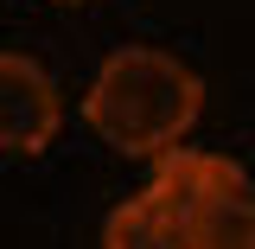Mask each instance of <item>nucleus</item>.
<instances>
[{
	"mask_svg": "<svg viewBox=\"0 0 255 249\" xmlns=\"http://www.w3.org/2000/svg\"><path fill=\"white\" fill-rule=\"evenodd\" d=\"M102 249H198L166 179H147L102 218Z\"/></svg>",
	"mask_w": 255,
	"mask_h": 249,
	"instance_id": "nucleus-4",
	"label": "nucleus"
},
{
	"mask_svg": "<svg viewBox=\"0 0 255 249\" xmlns=\"http://www.w3.org/2000/svg\"><path fill=\"white\" fill-rule=\"evenodd\" d=\"M58 6H83V0H58Z\"/></svg>",
	"mask_w": 255,
	"mask_h": 249,
	"instance_id": "nucleus-5",
	"label": "nucleus"
},
{
	"mask_svg": "<svg viewBox=\"0 0 255 249\" xmlns=\"http://www.w3.org/2000/svg\"><path fill=\"white\" fill-rule=\"evenodd\" d=\"M153 179L172 186L198 249H255V186L230 154L179 147L153 166Z\"/></svg>",
	"mask_w": 255,
	"mask_h": 249,
	"instance_id": "nucleus-2",
	"label": "nucleus"
},
{
	"mask_svg": "<svg viewBox=\"0 0 255 249\" xmlns=\"http://www.w3.org/2000/svg\"><path fill=\"white\" fill-rule=\"evenodd\" d=\"M198 115H204V77L159 45L109 51L83 90V122L96 128V141H109L128 160H153V166L185 147Z\"/></svg>",
	"mask_w": 255,
	"mask_h": 249,
	"instance_id": "nucleus-1",
	"label": "nucleus"
},
{
	"mask_svg": "<svg viewBox=\"0 0 255 249\" xmlns=\"http://www.w3.org/2000/svg\"><path fill=\"white\" fill-rule=\"evenodd\" d=\"M58 128H64V96L51 70L26 51H0V154L32 160L58 141Z\"/></svg>",
	"mask_w": 255,
	"mask_h": 249,
	"instance_id": "nucleus-3",
	"label": "nucleus"
}]
</instances>
